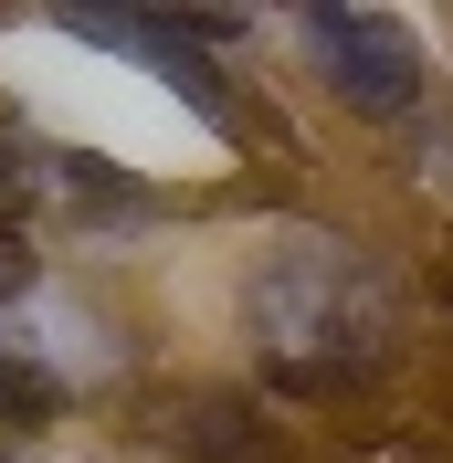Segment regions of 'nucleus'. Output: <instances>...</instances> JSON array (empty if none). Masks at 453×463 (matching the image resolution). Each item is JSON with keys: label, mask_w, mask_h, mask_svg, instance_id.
<instances>
[{"label": "nucleus", "mask_w": 453, "mask_h": 463, "mask_svg": "<svg viewBox=\"0 0 453 463\" xmlns=\"http://www.w3.org/2000/svg\"><path fill=\"white\" fill-rule=\"evenodd\" d=\"M63 32L74 43H106V53H138L159 63L179 95H190L211 127H222V85H211V63H200V43H211V22H148V11H63Z\"/></svg>", "instance_id": "nucleus-3"}, {"label": "nucleus", "mask_w": 453, "mask_h": 463, "mask_svg": "<svg viewBox=\"0 0 453 463\" xmlns=\"http://www.w3.org/2000/svg\"><path fill=\"white\" fill-rule=\"evenodd\" d=\"M32 211V169H22V147H0V232Z\"/></svg>", "instance_id": "nucleus-6"}, {"label": "nucleus", "mask_w": 453, "mask_h": 463, "mask_svg": "<svg viewBox=\"0 0 453 463\" xmlns=\"http://www.w3.org/2000/svg\"><path fill=\"white\" fill-rule=\"evenodd\" d=\"M306 53L327 63V85L348 95L359 116H411L422 106V43L380 11H306Z\"/></svg>", "instance_id": "nucleus-2"}, {"label": "nucleus", "mask_w": 453, "mask_h": 463, "mask_svg": "<svg viewBox=\"0 0 453 463\" xmlns=\"http://www.w3.org/2000/svg\"><path fill=\"white\" fill-rule=\"evenodd\" d=\"M43 411H53V390H43V379H32V369H0V463L43 432Z\"/></svg>", "instance_id": "nucleus-4"}, {"label": "nucleus", "mask_w": 453, "mask_h": 463, "mask_svg": "<svg viewBox=\"0 0 453 463\" xmlns=\"http://www.w3.org/2000/svg\"><path fill=\"white\" fill-rule=\"evenodd\" d=\"M32 285H43V263H32V242H22V232H0V326H11V317L32 306Z\"/></svg>", "instance_id": "nucleus-5"}, {"label": "nucleus", "mask_w": 453, "mask_h": 463, "mask_svg": "<svg viewBox=\"0 0 453 463\" xmlns=\"http://www.w3.org/2000/svg\"><path fill=\"white\" fill-rule=\"evenodd\" d=\"M243 337L284 390H348L390 358L400 317L380 263L348 232H284L275 253L243 274Z\"/></svg>", "instance_id": "nucleus-1"}]
</instances>
